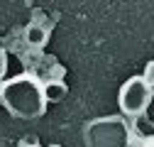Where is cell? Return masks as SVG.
Returning a JSON list of instances; mask_svg holds the SVG:
<instances>
[{"mask_svg":"<svg viewBox=\"0 0 154 147\" xmlns=\"http://www.w3.org/2000/svg\"><path fill=\"white\" fill-rule=\"evenodd\" d=\"M5 71H8V59H5V52L0 49V79L5 76Z\"/></svg>","mask_w":154,"mask_h":147,"instance_id":"cell-8","label":"cell"},{"mask_svg":"<svg viewBox=\"0 0 154 147\" xmlns=\"http://www.w3.org/2000/svg\"><path fill=\"white\" fill-rule=\"evenodd\" d=\"M86 147H130L132 145V130L127 120L122 118H98L91 120L83 130Z\"/></svg>","mask_w":154,"mask_h":147,"instance_id":"cell-2","label":"cell"},{"mask_svg":"<svg viewBox=\"0 0 154 147\" xmlns=\"http://www.w3.org/2000/svg\"><path fill=\"white\" fill-rule=\"evenodd\" d=\"M47 39H49V30L44 27V25H29L27 30H25V42L29 44V47H34V49H39V47H44L47 44Z\"/></svg>","mask_w":154,"mask_h":147,"instance_id":"cell-5","label":"cell"},{"mask_svg":"<svg viewBox=\"0 0 154 147\" xmlns=\"http://www.w3.org/2000/svg\"><path fill=\"white\" fill-rule=\"evenodd\" d=\"M152 93H154V88L147 86V81L142 76L127 79L120 88V96H118V105L122 110V115H127V118L142 115L152 103Z\"/></svg>","mask_w":154,"mask_h":147,"instance_id":"cell-3","label":"cell"},{"mask_svg":"<svg viewBox=\"0 0 154 147\" xmlns=\"http://www.w3.org/2000/svg\"><path fill=\"white\" fill-rule=\"evenodd\" d=\"M142 79L147 81V86H152V88H154V61H149V64H147L144 76H142Z\"/></svg>","mask_w":154,"mask_h":147,"instance_id":"cell-7","label":"cell"},{"mask_svg":"<svg viewBox=\"0 0 154 147\" xmlns=\"http://www.w3.org/2000/svg\"><path fill=\"white\" fill-rule=\"evenodd\" d=\"M0 101L8 108V113L20 120L42 118L47 110V101L42 96V83L29 74H20L0 88Z\"/></svg>","mask_w":154,"mask_h":147,"instance_id":"cell-1","label":"cell"},{"mask_svg":"<svg viewBox=\"0 0 154 147\" xmlns=\"http://www.w3.org/2000/svg\"><path fill=\"white\" fill-rule=\"evenodd\" d=\"M132 120H134V125L130 127L132 135H140L142 140H149V137L154 135V125H152V120H149L144 113H142V115H134Z\"/></svg>","mask_w":154,"mask_h":147,"instance_id":"cell-6","label":"cell"},{"mask_svg":"<svg viewBox=\"0 0 154 147\" xmlns=\"http://www.w3.org/2000/svg\"><path fill=\"white\" fill-rule=\"evenodd\" d=\"M42 96H44L47 105H49V103H61V101L69 96V86H66L64 81H49V83L42 86Z\"/></svg>","mask_w":154,"mask_h":147,"instance_id":"cell-4","label":"cell"}]
</instances>
